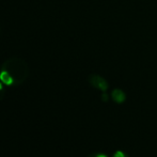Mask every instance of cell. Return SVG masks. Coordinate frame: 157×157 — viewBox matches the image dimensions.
Masks as SVG:
<instances>
[{
  "label": "cell",
  "instance_id": "6da1fadb",
  "mask_svg": "<svg viewBox=\"0 0 157 157\" xmlns=\"http://www.w3.org/2000/svg\"><path fill=\"white\" fill-rule=\"evenodd\" d=\"M28 76L29 66L18 57L6 59L0 67V81L6 87H18L27 80Z\"/></svg>",
  "mask_w": 157,
  "mask_h": 157
},
{
  "label": "cell",
  "instance_id": "7a4b0ae2",
  "mask_svg": "<svg viewBox=\"0 0 157 157\" xmlns=\"http://www.w3.org/2000/svg\"><path fill=\"white\" fill-rule=\"evenodd\" d=\"M88 81H89V83L92 87L96 88V89L101 90L103 92H106L108 90V88H109L107 80L101 76H99V75H90L89 78H88Z\"/></svg>",
  "mask_w": 157,
  "mask_h": 157
},
{
  "label": "cell",
  "instance_id": "3957f363",
  "mask_svg": "<svg viewBox=\"0 0 157 157\" xmlns=\"http://www.w3.org/2000/svg\"><path fill=\"white\" fill-rule=\"evenodd\" d=\"M111 96H112V99H113L116 103L118 104H122L125 101L126 99V95L122 90L120 89H114L111 93Z\"/></svg>",
  "mask_w": 157,
  "mask_h": 157
},
{
  "label": "cell",
  "instance_id": "277c9868",
  "mask_svg": "<svg viewBox=\"0 0 157 157\" xmlns=\"http://www.w3.org/2000/svg\"><path fill=\"white\" fill-rule=\"evenodd\" d=\"M4 87H6V86L0 81V101L3 99L4 95H6V89H4Z\"/></svg>",
  "mask_w": 157,
  "mask_h": 157
},
{
  "label": "cell",
  "instance_id": "5b68a950",
  "mask_svg": "<svg viewBox=\"0 0 157 157\" xmlns=\"http://www.w3.org/2000/svg\"><path fill=\"white\" fill-rule=\"evenodd\" d=\"M112 157H127V155H126L124 152H122V151H117Z\"/></svg>",
  "mask_w": 157,
  "mask_h": 157
},
{
  "label": "cell",
  "instance_id": "8992f818",
  "mask_svg": "<svg viewBox=\"0 0 157 157\" xmlns=\"http://www.w3.org/2000/svg\"><path fill=\"white\" fill-rule=\"evenodd\" d=\"M95 157H108V156L103 153H95Z\"/></svg>",
  "mask_w": 157,
  "mask_h": 157
},
{
  "label": "cell",
  "instance_id": "52a82bcc",
  "mask_svg": "<svg viewBox=\"0 0 157 157\" xmlns=\"http://www.w3.org/2000/svg\"><path fill=\"white\" fill-rule=\"evenodd\" d=\"M101 98H103V101H108V95L107 94H103V96H101Z\"/></svg>",
  "mask_w": 157,
  "mask_h": 157
},
{
  "label": "cell",
  "instance_id": "ba28073f",
  "mask_svg": "<svg viewBox=\"0 0 157 157\" xmlns=\"http://www.w3.org/2000/svg\"><path fill=\"white\" fill-rule=\"evenodd\" d=\"M88 157H95V153H92V154H90Z\"/></svg>",
  "mask_w": 157,
  "mask_h": 157
},
{
  "label": "cell",
  "instance_id": "9c48e42d",
  "mask_svg": "<svg viewBox=\"0 0 157 157\" xmlns=\"http://www.w3.org/2000/svg\"><path fill=\"white\" fill-rule=\"evenodd\" d=\"M0 34H1V27H0Z\"/></svg>",
  "mask_w": 157,
  "mask_h": 157
}]
</instances>
